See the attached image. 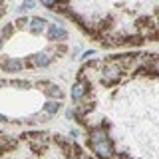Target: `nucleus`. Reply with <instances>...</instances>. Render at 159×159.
<instances>
[{
    "label": "nucleus",
    "instance_id": "nucleus-1",
    "mask_svg": "<svg viewBox=\"0 0 159 159\" xmlns=\"http://www.w3.org/2000/svg\"><path fill=\"white\" fill-rule=\"evenodd\" d=\"M88 143L92 151L96 153L99 159H111L113 157V143L109 141L107 131L102 127H93L88 135Z\"/></svg>",
    "mask_w": 159,
    "mask_h": 159
},
{
    "label": "nucleus",
    "instance_id": "nucleus-2",
    "mask_svg": "<svg viewBox=\"0 0 159 159\" xmlns=\"http://www.w3.org/2000/svg\"><path fill=\"white\" fill-rule=\"evenodd\" d=\"M52 52H48V50H42V52H36L34 56L28 58V64L32 68H48L50 64H52Z\"/></svg>",
    "mask_w": 159,
    "mask_h": 159
},
{
    "label": "nucleus",
    "instance_id": "nucleus-3",
    "mask_svg": "<svg viewBox=\"0 0 159 159\" xmlns=\"http://www.w3.org/2000/svg\"><path fill=\"white\" fill-rule=\"evenodd\" d=\"M119 78H121V70H119L116 64H107V66L103 68L102 80H103L106 84H116Z\"/></svg>",
    "mask_w": 159,
    "mask_h": 159
},
{
    "label": "nucleus",
    "instance_id": "nucleus-4",
    "mask_svg": "<svg viewBox=\"0 0 159 159\" xmlns=\"http://www.w3.org/2000/svg\"><path fill=\"white\" fill-rule=\"evenodd\" d=\"M86 93H88V82H84V80L76 82L72 86V89H70V96H72L74 102H82L86 98Z\"/></svg>",
    "mask_w": 159,
    "mask_h": 159
},
{
    "label": "nucleus",
    "instance_id": "nucleus-5",
    "mask_svg": "<svg viewBox=\"0 0 159 159\" xmlns=\"http://www.w3.org/2000/svg\"><path fill=\"white\" fill-rule=\"evenodd\" d=\"M46 36L48 40H52V42H56V40H66L68 38V32L64 26H58V24H50V26L46 28Z\"/></svg>",
    "mask_w": 159,
    "mask_h": 159
},
{
    "label": "nucleus",
    "instance_id": "nucleus-6",
    "mask_svg": "<svg viewBox=\"0 0 159 159\" xmlns=\"http://www.w3.org/2000/svg\"><path fill=\"white\" fill-rule=\"evenodd\" d=\"M22 68H24V62H22V60H18V58H6L2 62V70H4V72H8V74L20 72Z\"/></svg>",
    "mask_w": 159,
    "mask_h": 159
},
{
    "label": "nucleus",
    "instance_id": "nucleus-7",
    "mask_svg": "<svg viewBox=\"0 0 159 159\" xmlns=\"http://www.w3.org/2000/svg\"><path fill=\"white\" fill-rule=\"evenodd\" d=\"M46 28H48V22L44 18H32L28 22V30L32 34H42V32H46Z\"/></svg>",
    "mask_w": 159,
    "mask_h": 159
},
{
    "label": "nucleus",
    "instance_id": "nucleus-8",
    "mask_svg": "<svg viewBox=\"0 0 159 159\" xmlns=\"http://www.w3.org/2000/svg\"><path fill=\"white\" fill-rule=\"evenodd\" d=\"M44 92H46V96L48 98H52L54 102H56V99H60L64 96L62 93V89H60L58 86H54V84H48V86H44Z\"/></svg>",
    "mask_w": 159,
    "mask_h": 159
},
{
    "label": "nucleus",
    "instance_id": "nucleus-9",
    "mask_svg": "<svg viewBox=\"0 0 159 159\" xmlns=\"http://www.w3.org/2000/svg\"><path fill=\"white\" fill-rule=\"evenodd\" d=\"M58 109H60L58 102H46V103H44V113H46V116H54Z\"/></svg>",
    "mask_w": 159,
    "mask_h": 159
},
{
    "label": "nucleus",
    "instance_id": "nucleus-10",
    "mask_svg": "<svg viewBox=\"0 0 159 159\" xmlns=\"http://www.w3.org/2000/svg\"><path fill=\"white\" fill-rule=\"evenodd\" d=\"M34 6H36V0H24V4L18 10H20V12H24V10H30V8H34Z\"/></svg>",
    "mask_w": 159,
    "mask_h": 159
},
{
    "label": "nucleus",
    "instance_id": "nucleus-11",
    "mask_svg": "<svg viewBox=\"0 0 159 159\" xmlns=\"http://www.w3.org/2000/svg\"><path fill=\"white\" fill-rule=\"evenodd\" d=\"M10 30H12V26H6V28H4V32H2V34H0V48H2V44H4V40H6V38L10 36V34H12V32H10Z\"/></svg>",
    "mask_w": 159,
    "mask_h": 159
},
{
    "label": "nucleus",
    "instance_id": "nucleus-12",
    "mask_svg": "<svg viewBox=\"0 0 159 159\" xmlns=\"http://www.w3.org/2000/svg\"><path fill=\"white\" fill-rule=\"evenodd\" d=\"M40 4H42L44 8H56L58 0H40Z\"/></svg>",
    "mask_w": 159,
    "mask_h": 159
},
{
    "label": "nucleus",
    "instance_id": "nucleus-13",
    "mask_svg": "<svg viewBox=\"0 0 159 159\" xmlns=\"http://www.w3.org/2000/svg\"><path fill=\"white\" fill-rule=\"evenodd\" d=\"M0 121H6V116H4V113H0Z\"/></svg>",
    "mask_w": 159,
    "mask_h": 159
}]
</instances>
